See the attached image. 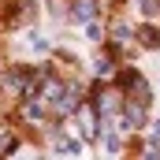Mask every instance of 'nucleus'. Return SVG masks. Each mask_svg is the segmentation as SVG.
Wrapping results in <instances>:
<instances>
[{
	"instance_id": "obj_5",
	"label": "nucleus",
	"mask_w": 160,
	"mask_h": 160,
	"mask_svg": "<svg viewBox=\"0 0 160 160\" xmlns=\"http://www.w3.org/2000/svg\"><path fill=\"white\" fill-rule=\"evenodd\" d=\"M19 116H22L26 123H41V119H45V101H41V97H22Z\"/></svg>"
},
{
	"instance_id": "obj_4",
	"label": "nucleus",
	"mask_w": 160,
	"mask_h": 160,
	"mask_svg": "<svg viewBox=\"0 0 160 160\" xmlns=\"http://www.w3.org/2000/svg\"><path fill=\"white\" fill-rule=\"evenodd\" d=\"M71 15H75V22H93V19H101V0H71Z\"/></svg>"
},
{
	"instance_id": "obj_7",
	"label": "nucleus",
	"mask_w": 160,
	"mask_h": 160,
	"mask_svg": "<svg viewBox=\"0 0 160 160\" xmlns=\"http://www.w3.org/2000/svg\"><path fill=\"white\" fill-rule=\"evenodd\" d=\"M142 71H134V67H123V71H116V89H119L123 97H127V93H130V89H134V86H142Z\"/></svg>"
},
{
	"instance_id": "obj_2",
	"label": "nucleus",
	"mask_w": 160,
	"mask_h": 160,
	"mask_svg": "<svg viewBox=\"0 0 160 160\" xmlns=\"http://www.w3.org/2000/svg\"><path fill=\"white\" fill-rule=\"evenodd\" d=\"M63 89H67V82H60L52 71H48V75H41V89H38V97L45 101V104H56V101L63 97Z\"/></svg>"
},
{
	"instance_id": "obj_3",
	"label": "nucleus",
	"mask_w": 160,
	"mask_h": 160,
	"mask_svg": "<svg viewBox=\"0 0 160 160\" xmlns=\"http://www.w3.org/2000/svg\"><path fill=\"white\" fill-rule=\"evenodd\" d=\"M134 45H138V48H149V52H157V48H160V26H153V22H142V26H134Z\"/></svg>"
},
{
	"instance_id": "obj_11",
	"label": "nucleus",
	"mask_w": 160,
	"mask_h": 160,
	"mask_svg": "<svg viewBox=\"0 0 160 160\" xmlns=\"http://www.w3.org/2000/svg\"><path fill=\"white\" fill-rule=\"evenodd\" d=\"M4 86H8V82H4V78H0V89H4Z\"/></svg>"
},
{
	"instance_id": "obj_10",
	"label": "nucleus",
	"mask_w": 160,
	"mask_h": 160,
	"mask_svg": "<svg viewBox=\"0 0 160 160\" xmlns=\"http://www.w3.org/2000/svg\"><path fill=\"white\" fill-rule=\"evenodd\" d=\"M153 138H160V119H157V123H153Z\"/></svg>"
},
{
	"instance_id": "obj_12",
	"label": "nucleus",
	"mask_w": 160,
	"mask_h": 160,
	"mask_svg": "<svg viewBox=\"0 0 160 160\" xmlns=\"http://www.w3.org/2000/svg\"><path fill=\"white\" fill-rule=\"evenodd\" d=\"M157 11H160V0H157Z\"/></svg>"
},
{
	"instance_id": "obj_13",
	"label": "nucleus",
	"mask_w": 160,
	"mask_h": 160,
	"mask_svg": "<svg viewBox=\"0 0 160 160\" xmlns=\"http://www.w3.org/2000/svg\"><path fill=\"white\" fill-rule=\"evenodd\" d=\"M116 4H119V0H116Z\"/></svg>"
},
{
	"instance_id": "obj_8",
	"label": "nucleus",
	"mask_w": 160,
	"mask_h": 160,
	"mask_svg": "<svg viewBox=\"0 0 160 160\" xmlns=\"http://www.w3.org/2000/svg\"><path fill=\"white\" fill-rule=\"evenodd\" d=\"M86 38H89V41H104V26H101V19L86 22Z\"/></svg>"
},
{
	"instance_id": "obj_6",
	"label": "nucleus",
	"mask_w": 160,
	"mask_h": 160,
	"mask_svg": "<svg viewBox=\"0 0 160 160\" xmlns=\"http://www.w3.org/2000/svg\"><path fill=\"white\" fill-rule=\"evenodd\" d=\"M108 38H112L116 48H130V45H134V26H127V22H112V26H108Z\"/></svg>"
},
{
	"instance_id": "obj_9",
	"label": "nucleus",
	"mask_w": 160,
	"mask_h": 160,
	"mask_svg": "<svg viewBox=\"0 0 160 160\" xmlns=\"http://www.w3.org/2000/svg\"><path fill=\"white\" fill-rule=\"evenodd\" d=\"M97 75H116V60H97Z\"/></svg>"
},
{
	"instance_id": "obj_1",
	"label": "nucleus",
	"mask_w": 160,
	"mask_h": 160,
	"mask_svg": "<svg viewBox=\"0 0 160 160\" xmlns=\"http://www.w3.org/2000/svg\"><path fill=\"white\" fill-rule=\"evenodd\" d=\"M75 119H78V130H82V138H86V145L101 138V112H97V104H93L89 97H86V101L78 104Z\"/></svg>"
}]
</instances>
